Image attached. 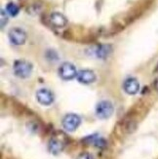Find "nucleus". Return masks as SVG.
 <instances>
[{
    "mask_svg": "<svg viewBox=\"0 0 158 159\" xmlns=\"http://www.w3.org/2000/svg\"><path fill=\"white\" fill-rule=\"evenodd\" d=\"M32 64L25 60H17L13 66V71L20 78H27L32 72Z\"/></svg>",
    "mask_w": 158,
    "mask_h": 159,
    "instance_id": "1",
    "label": "nucleus"
},
{
    "mask_svg": "<svg viewBox=\"0 0 158 159\" xmlns=\"http://www.w3.org/2000/svg\"><path fill=\"white\" fill-rule=\"evenodd\" d=\"M8 37L10 42L16 46L24 45L26 41V32L20 27H13L8 32Z\"/></svg>",
    "mask_w": 158,
    "mask_h": 159,
    "instance_id": "2",
    "label": "nucleus"
},
{
    "mask_svg": "<svg viewBox=\"0 0 158 159\" xmlns=\"http://www.w3.org/2000/svg\"><path fill=\"white\" fill-rule=\"evenodd\" d=\"M114 111L113 105L109 101H102L96 107V114L101 119L109 118Z\"/></svg>",
    "mask_w": 158,
    "mask_h": 159,
    "instance_id": "3",
    "label": "nucleus"
},
{
    "mask_svg": "<svg viewBox=\"0 0 158 159\" xmlns=\"http://www.w3.org/2000/svg\"><path fill=\"white\" fill-rule=\"evenodd\" d=\"M80 123L81 118L77 114L74 113H70L65 115L63 119V122H61L64 129L67 131V132H73V131H75L80 125Z\"/></svg>",
    "mask_w": 158,
    "mask_h": 159,
    "instance_id": "4",
    "label": "nucleus"
},
{
    "mask_svg": "<svg viewBox=\"0 0 158 159\" xmlns=\"http://www.w3.org/2000/svg\"><path fill=\"white\" fill-rule=\"evenodd\" d=\"M59 75L65 80H71L77 76V71L75 66L70 63H64L59 67Z\"/></svg>",
    "mask_w": 158,
    "mask_h": 159,
    "instance_id": "5",
    "label": "nucleus"
},
{
    "mask_svg": "<svg viewBox=\"0 0 158 159\" xmlns=\"http://www.w3.org/2000/svg\"><path fill=\"white\" fill-rule=\"evenodd\" d=\"M36 100L42 106H50L54 102V94L48 89H39L36 92Z\"/></svg>",
    "mask_w": 158,
    "mask_h": 159,
    "instance_id": "6",
    "label": "nucleus"
},
{
    "mask_svg": "<svg viewBox=\"0 0 158 159\" xmlns=\"http://www.w3.org/2000/svg\"><path fill=\"white\" fill-rule=\"evenodd\" d=\"M50 23L54 27L63 29L67 25V19L60 12H53L50 15Z\"/></svg>",
    "mask_w": 158,
    "mask_h": 159,
    "instance_id": "7",
    "label": "nucleus"
},
{
    "mask_svg": "<svg viewBox=\"0 0 158 159\" xmlns=\"http://www.w3.org/2000/svg\"><path fill=\"white\" fill-rule=\"evenodd\" d=\"M76 78L82 84H91L96 80V74L93 70H82L77 72Z\"/></svg>",
    "mask_w": 158,
    "mask_h": 159,
    "instance_id": "8",
    "label": "nucleus"
},
{
    "mask_svg": "<svg viewBox=\"0 0 158 159\" xmlns=\"http://www.w3.org/2000/svg\"><path fill=\"white\" fill-rule=\"evenodd\" d=\"M123 89L124 91L129 94V95H135L139 92L140 90V84L139 81L134 77H130L124 81V84H123Z\"/></svg>",
    "mask_w": 158,
    "mask_h": 159,
    "instance_id": "9",
    "label": "nucleus"
},
{
    "mask_svg": "<svg viewBox=\"0 0 158 159\" xmlns=\"http://www.w3.org/2000/svg\"><path fill=\"white\" fill-rule=\"evenodd\" d=\"M111 51H112L111 45H109V44H101V45H98L97 47H96V49H95L94 52H95L96 57L99 58V59L104 60V59H106L109 56V54L111 53Z\"/></svg>",
    "mask_w": 158,
    "mask_h": 159,
    "instance_id": "10",
    "label": "nucleus"
},
{
    "mask_svg": "<svg viewBox=\"0 0 158 159\" xmlns=\"http://www.w3.org/2000/svg\"><path fill=\"white\" fill-rule=\"evenodd\" d=\"M65 148V144L64 143L61 142V140L58 139H51L49 142V144H48V148H49V151L54 154V155H58L59 153H61L63 151Z\"/></svg>",
    "mask_w": 158,
    "mask_h": 159,
    "instance_id": "11",
    "label": "nucleus"
},
{
    "mask_svg": "<svg viewBox=\"0 0 158 159\" xmlns=\"http://www.w3.org/2000/svg\"><path fill=\"white\" fill-rule=\"evenodd\" d=\"M6 12L11 17H16L20 12V7L14 2H9L6 5Z\"/></svg>",
    "mask_w": 158,
    "mask_h": 159,
    "instance_id": "12",
    "label": "nucleus"
},
{
    "mask_svg": "<svg viewBox=\"0 0 158 159\" xmlns=\"http://www.w3.org/2000/svg\"><path fill=\"white\" fill-rule=\"evenodd\" d=\"M92 142H93V143L95 144L96 147L101 148H105L106 144V140H104L102 138H95V136L92 137Z\"/></svg>",
    "mask_w": 158,
    "mask_h": 159,
    "instance_id": "13",
    "label": "nucleus"
},
{
    "mask_svg": "<svg viewBox=\"0 0 158 159\" xmlns=\"http://www.w3.org/2000/svg\"><path fill=\"white\" fill-rule=\"evenodd\" d=\"M7 13L6 11H4L3 9L1 10V14H0V17H1V29H3V27L7 25V23H8V16H7Z\"/></svg>",
    "mask_w": 158,
    "mask_h": 159,
    "instance_id": "14",
    "label": "nucleus"
},
{
    "mask_svg": "<svg viewBox=\"0 0 158 159\" xmlns=\"http://www.w3.org/2000/svg\"><path fill=\"white\" fill-rule=\"evenodd\" d=\"M46 57L48 60H54V61H57L59 59L58 57V54L56 51H54V50H48L47 53H46Z\"/></svg>",
    "mask_w": 158,
    "mask_h": 159,
    "instance_id": "15",
    "label": "nucleus"
},
{
    "mask_svg": "<svg viewBox=\"0 0 158 159\" xmlns=\"http://www.w3.org/2000/svg\"><path fill=\"white\" fill-rule=\"evenodd\" d=\"M77 159H95L94 156L91 154V153H88V152H83V153H81Z\"/></svg>",
    "mask_w": 158,
    "mask_h": 159,
    "instance_id": "16",
    "label": "nucleus"
}]
</instances>
